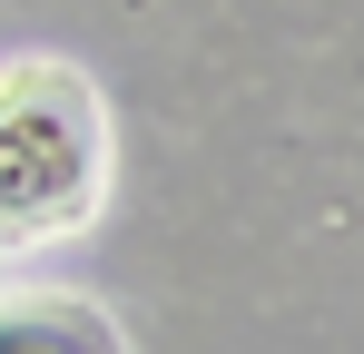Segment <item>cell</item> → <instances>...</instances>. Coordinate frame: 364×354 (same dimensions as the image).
<instances>
[{"label":"cell","mask_w":364,"mask_h":354,"mask_svg":"<svg viewBox=\"0 0 364 354\" xmlns=\"http://www.w3.org/2000/svg\"><path fill=\"white\" fill-rule=\"evenodd\" d=\"M99 177H109L99 99L69 69H10L0 79V227L10 236L79 227Z\"/></svg>","instance_id":"6da1fadb"},{"label":"cell","mask_w":364,"mask_h":354,"mask_svg":"<svg viewBox=\"0 0 364 354\" xmlns=\"http://www.w3.org/2000/svg\"><path fill=\"white\" fill-rule=\"evenodd\" d=\"M50 345L109 354V345H119V325H109L99 305H69V295H30L20 315H0V354H50Z\"/></svg>","instance_id":"7a4b0ae2"}]
</instances>
